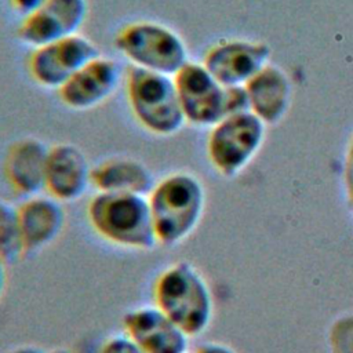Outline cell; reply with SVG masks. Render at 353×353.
Segmentation results:
<instances>
[{
  "label": "cell",
  "instance_id": "1",
  "mask_svg": "<svg viewBox=\"0 0 353 353\" xmlns=\"http://www.w3.org/2000/svg\"><path fill=\"white\" fill-rule=\"evenodd\" d=\"M159 245L175 247L199 228L205 211V188L199 176L175 171L156 181L148 194Z\"/></svg>",
  "mask_w": 353,
  "mask_h": 353
},
{
  "label": "cell",
  "instance_id": "2",
  "mask_svg": "<svg viewBox=\"0 0 353 353\" xmlns=\"http://www.w3.org/2000/svg\"><path fill=\"white\" fill-rule=\"evenodd\" d=\"M153 303L190 338L203 335L214 319V295L204 274L189 261L164 268L153 284Z\"/></svg>",
  "mask_w": 353,
  "mask_h": 353
},
{
  "label": "cell",
  "instance_id": "3",
  "mask_svg": "<svg viewBox=\"0 0 353 353\" xmlns=\"http://www.w3.org/2000/svg\"><path fill=\"white\" fill-rule=\"evenodd\" d=\"M91 229L112 245L152 251L159 245L148 196L97 192L87 204Z\"/></svg>",
  "mask_w": 353,
  "mask_h": 353
},
{
  "label": "cell",
  "instance_id": "4",
  "mask_svg": "<svg viewBox=\"0 0 353 353\" xmlns=\"http://www.w3.org/2000/svg\"><path fill=\"white\" fill-rule=\"evenodd\" d=\"M124 80L128 106L143 130L170 137L186 124L174 76L130 66Z\"/></svg>",
  "mask_w": 353,
  "mask_h": 353
},
{
  "label": "cell",
  "instance_id": "5",
  "mask_svg": "<svg viewBox=\"0 0 353 353\" xmlns=\"http://www.w3.org/2000/svg\"><path fill=\"white\" fill-rule=\"evenodd\" d=\"M116 51L143 70L175 76L188 62L189 51L178 32L154 21L124 25L114 36Z\"/></svg>",
  "mask_w": 353,
  "mask_h": 353
},
{
  "label": "cell",
  "instance_id": "6",
  "mask_svg": "<svg viewBox=\"0 0 353 353\" xmlns=\"http://www.w3.org/2000/svg\"><path fill=\"white\" fill-rule=\"evenodd\" d=\"M266 124L252 112L229 114L210 128L205 153L212 170L223 178L237 176L259 152Z\"/></svg>",
  "mask_w": 353,
  "mask_h": 353
},
{
  "label": "cell",
  "instance_id": "7",
  "mask_svg": "<svg viewBox=\"0 0 353 353\" xmlns=\"http://www.w3.org/2000/svg\"><path fill=\"white\" fill-rule=\"evenodd\" d=\"M174 81L186 123L211 128L228 116L226 87L203 63L189 61L174 76Z\"/></svg>",
  "mask_w": 353,
  "mask_h": 353
},
{
  "label": "cell",
  "instance_id": "8",
  "mask_svg": "<svg viewBox=\"0 0 353 353\" xmlns=\"http://www.w3.org/2000/svg\"><path fill=\"white\" fill-rule=\"evenodd\" d=\"M99 55L97 44L77 33L33 48L28 58V72L36 84L59 90L77 70Z\"/></svg>",
  "mask_w": 353,
  "mask_h": 353
},
{
  "label": "cell",
  "instance_id": "9",
  "mask_svg": "<svg viewBox=\"0 0 353 353\" xmlns=\"http://www.w3.org/2000/svg\"><path fill=\"white\" fill-rule=\"evenodd\" d=\"M87 14V0H44L22 17L17 36L32 48L50 44L77 34Z\"/></svg>",
  "mask_w": 353,
  "mask_h": 353
},
{
  "label": "cell",
  "instance_id": "10",
  "mask_svg": "<svg viewBox=\"0 0 353 353\" xmlns=\"http://www.w3.org/2000/svg\"><path fill=\"white\" fill-rule=\"evenodd\" d=\"M121 323L123 332L145 353H189L190 336L154 303L131 307Z\"/></svg>",
  "mask_w": 353,
  "mask_h": 353
},
{
  "label": "cell",
  "instance_id": "11",
  "mask_svg": "<svg viewBox=\"0 0 353 353\" xmlns=\"http://www.w3.org/2000/svg\"><path fill=\"white\" fill-rule=\"evenodd\" d=\"M270 48L250 40H223L211 46L203 58L205 69L225 87L244 85L269 63Z\"/></svg>",
  "mask_w": 353,
  "mask_h": 353
},
{
  "label": "cell",
  "instance_id": "12",
  "mask_svg": "<svg viewBox=\"0 0 353 353\" xmlns=\"http://www.w3.org/2000/svg\"><path fill=\"white\" fill-rule=\"evenodd\" d=\"M124 72L120 63L99 55L77 70L58 91L61 102L73 110H90L108 101L119 88Z\"/></svg>",
  "mask_w": 353,
  "mask_h": 353
},
{
  "label": "cell",
  "instance_id": "13",
  "mask_svg": "<svg viewBox=\"0 0 353 353\" xmlns=\"http://www.w3.org/2000/svg\"><path fill=\"white\" fill-rule=\"evenodd\" d=\"M92 165L85 153L69 142L48 148L44 192L61 203L80 200L92 188Z\"/></svg>",
  "mask_w": 353,
  "mask_h": 353
},
{
  "label": "cell",
  "instance_id": "14",
  "mask_svg": "<svg viewBox=\"0 0 353 353\" xmlns=\"http://www.w3.org/2000/svg\"><path fill=\"white\" fill-rule=\"evenodd\" d=\"M17 208L23 254L39 252L61 236L66 223L63 203L39 193L23 199Z\"/></svg>",
  "mask_w": 353,
  "mask_h": 353
},
{
  "label": "cell",
  "instance_id": "15",
  "mask_svg": "<svg viewBox=\"0 0 353 353\" xmlns=\"http://www.w3.org/2000/svg\"><path fill=\"white\" fill-rule=\"evenodd\" d=\"M48 146L37 138L11 143L3 161V175L10 189L22 199L44 192Z\"/></svg>",
  "mask_w": 353,
  "mask_h": 353
},
{
  "label": "cell",
  "instance_id": "16",
  "mask_svg": "<svg viewBox=\"0 0 353 353\" xmlns=\"http://www.w3.org/2000/svg\"><path fill=\"white\" fill-rule=\"evenodd\" d=\"M244 88L248 95L250 112L265 124L279 123L288 112L291 83L280 68L265 65L244 84Z\"/></svg>",
  "mask_w": 353,
  "mask_h": 353
},
{
  "label": "cell",
  "instance_id": "17",
  "mask_svg": "<svg viewBox=\"0 0 353 353\" xmlns=\"http://www.w3.org/2000/svg\"><path fill=\"white\" fill-rule=\"evenodd\" d=\"M92 188L105 193H131L148 196L156 183L154 174L141 160L113 156L92 167Z\"/></svg>",
  "mask_w": 353,
  "mask_h": 353
},
{
  "label": "cell",
  "instance_id": "18",
  "mask_svg": "<svg viewBox=\"0 0 353 353\" xmlns=\"http://www.w3.org/2000/svg\"><path fill=\"white\" fill-rule=\"evenodd\" d=\"M21 255H23V250L19 236L18 208L0 199V259L11 263Z\"/></svg>",
  "mask_w": 353,
  "mask_h": 353
},
{
  "label": "cell",
  "instance_id": "19",
  "mask_svg": "<svg viewBox=\"0 0 353 353\" xmlns=\"http://www.w3.org/2000/svg\"><path fill=\"white\" fill-rule=\"evenodd\" d=\"M328 353H353V312L334 317L325 334Z\"/></svg>",
  "mask_w": 353,
  "mask_h": 353
},
{
  "label": "cell",
  "instance_id": "20",
  "mask_svg": "<svg viewBox=\"0 0 353 353\" xmlns=\"http://www.w3.org/2000/svg\"><path fill=\"white\" fill-rule=\"evenodd\" d=\"M98 353H145L128 335L124 332L121 334H113L108 336Z\"/></svg>",
  "mask_w": 353,
  "mask_h": 353
},
{
  "label": "cell",
  "instance_id": "21",
  "mask_svg": "<svg viewBox=\"0 0 353 353\" xmlns=\"http://www.w3.org/2000/svg\"><path fill=\"white\" fill-rule=\"evenodd\" d=\"M193 353H239V352L225 342L205 341L200 343Z\"/></svg>",
  "mask_w": 353,
  "mask_h": 353
},
{
  "label": "cell",
  "instance_id": "22",
  "mask_svg": "<svg viewBox=\"0 0 353 353\" xmlns=\"http://www.w3.org/2000/svg\"><path fill=\"white\" fill-rule=\"evenodd\" d=\"M44 0H8L10 6L15 12L25 17L29 12H32L34 8H37Z\"/></svg>",
  "mask_w": 353,
  "mask_h": 353
},
{
  "label": "cell",
  "instance_id": "23",
  "mask_svg": "<svg viewBox=\"0 0 353 353\" xmlns=\"http://www.w3.org/2000/svg\"><path fill=\"white\" fill-rule=\"evenodd\" d=\"M345 181L346 183L353 181V138L349 143L347 152H346V172H345Z\"/></svg>",
  "mask_w": 353,
  "mask_h": 353
},
{
  "label": "cell",
  "instance_id": "24",
  "mask_svg": "<svg viewBox=\"0 0 353 353\" xmlns=\"http://www.w3.org/2000/svg\"><path fill=\"white\" fill-rule=\"evenodd\" d=\"M8 353H47L43 347L37 346V345H32V343H26V345H21L14 347L12 350H10Z\"/></svg>",
  "mask_w": 353,
  "mask_h": 353
},
{
  "label": "cell",
  "instance_id": "25",
  "mask_svg": "<svg viewBox=\"0 0 353 353\" xmlns=\"http://www.w3.org/2000/svg\"><path fill=\"white\" fill-rule=\"evenodd\" d=\"M7 262L0 259V298L3 296L6 287H7V279H8V272H7Z\"/></svg>",
  "mask_w": 353,
  "mask_h": 353
},
{
  "label": "cell",
  "instance_id": "26",
  "mask_svg": "<svg viewBox=\"0 0 353 353\" xmlns=\"http://www.w3.org/2000/svg\"><path fill=\"white\" fill-rule=\"evenodd\" d=\"M346 190H347V197H349V201H350V205L353 210V181L346 183Z\"/></svg>",
  "mask_w": 353,
  "mask_h": 353
},
{
  "label": "cell",
  "instance_id": "27",
  "mask_svg": "<svg viewBox=\"0 0 353 353\" xmlns=\"http://www.w3.org/2000/svg\"><path fill=\"white\" fill-rule=\"evenodd\" d=\"M47 353H70V352L68 349H65V347H55V349H52V350H50Z\"/></svg>",
  "mask_w": 353,
  "mask_h": 353
}]
</instances>
